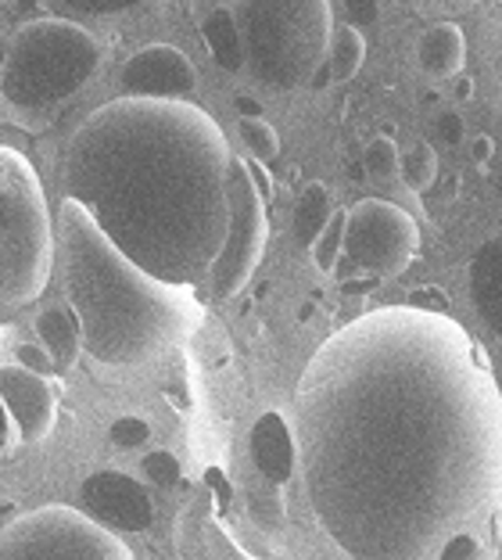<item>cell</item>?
<instances>
[{
	"label": "cell",
	"instance_id": "cell-1",
	"mask_svg": "<svg viewBox=\"0 0 502 560\" xmlns=\"http://www.w3.org/2000/svg\"><path fill=\"white\" fill-rule=\"evenodd\" d=\"M305 500L341 553L428 560L502 506V392L442 310L381 305L313 352L294 385Z\"/></svg>",
	"mask_w": 502,
	"mask_h": 560
},
{
	"label": "cell",
	"instance_id": "cell-2",
	"mask_svg": "<svg viewBox=\"0 0 502 560\" xmlns=\"http://www.w3.org/2000/svg\"><path fill=\"white\" fill-rule=\"evenodd\" d=\"M230 151L219 122L187 97H115L66 148V198L137 266L198 288L226 241Z\"/></svg>",
	"mask_w": 502,
	"mask_h": 560
},
{
	"label": "cell",
	"instance_id": "cell-3",
	"mask_svg": "<svg viewBox=\"0 0 502 560\" xmlns=\"http://www.w3.org/2000/svg\"><path fill=\"white\" fill-rule=\"evenodd\" d=\"M58 259L83 352L105 366H140L201 324L195 291L137 266L75 198L58 206Z\"/></svg>",
	"mask_w": 502,
	"mask_h": 560
},
{
	"label": "cell",
	"instance_id": "cell-4",
	"mask_svg": "<svg viewBox=\"0 0 502 560\" xmlns=\"http://www.w3.org/2000/svg\"><path fill=\"white\" fill-rule=\"evenodd\" d=\"M101 69V44L72 19H33L8 40L0 97L25 119H44L83 91Z\"/></svg>",
	"mask_w": 502,
	"mask_h": 560
},
{
	"label": "cell",
	"instance_id": "cell-5",
	"mask_svg": "<svg viewBox=\"0 0 502 560\" xmlns=\"http://www.w3.org/2000/svg\"><path fill=\"white\" fill-rule=\"evenodd\" d=\"M244 69L273 91L308 86L334 36L330 0H237Z\"/></svg>",
	"mask_w": 502,
	"mask_h": 560
},
{
	"label": "cell",
	"instance_id": "cell-6",
	"mask_svg": "<svg viewBox=\"0 0 502 560\" xmlns=\"http://www.w3.org/2000/svg\"><path fill=\"white\" fill-rule=\"evenodd\" d=\"M55 270V223L44 184L22 151L0 144V310L44 295Z\"/></svg>",
	"mask_w": 502,
	"mask_h": 560
},
{
	"label": "cell",
	"instance_id": "cell-7",
	"mask_svg": "<svg viewBox=\"0 0 502 560\" xmlns=\"http://www.w3.org/2000/svg\"><path fill=\"white\" fill-rule=\"evenodd\" d=\"M130 560L133 550L119 532L105 528L83 506H36L0 528V560Z\"/></svg>",
	"mask_w": 502,
	"mask_h": 560
},
{
	"label": "cell",
	"instance_id": "cell-8",
	"mask_svg": "<svg viewBox=\"0 0 502 560\" xmlns=\"http://www.w3.org/2000/svg\"><path fill=\"white\" fill-rule=\"evenodd\" d=\"M417 245L420 226L402 206L384 198H363L349 209V220H345V252L334 273H338V280H392L413 262Z\"/></svg>",
	"mask_w": 502,
	"mask_h": 560
},
{
	"label": "cell",
	"instance_id": "cell-9",
	"mask_svg": "<svg viewBox=\"0 0 502 560\" xmlns=\"http://www.w3.org/2000/svg\"><path fill=\"white\" fill-rule=\"evenodd\" d=\"M226 195H230V226L226 241L219 248V256L209 270V288L212 299H234L237 291L248 284L252 273L259 270L266 241H269V201L262 198L259 184L248 170V162L241 155L230 159V176H226Z\"/></svg>",
	"mask_w": 502,
	"mask_h": 560
},
{
	"label": "cell",
	"instance_id": "cell-10",
	"mask_svg": "<svg viewBox=\"0 0 502 560\" xmlns=\"http://www.w3.org/2000/svg\"><path fill=\"white\" fill-rule=\"evenodd\" d=\"M80 506L119 536H137L154 525V503L148 489L122 470H94L80 486Z\"/></svg>",
	"mask_w": 502,
	"mask_h": 560
},
{
	"label": "cell",
	"instance_id": "cell-11",
	"mask_svg": "<svg viewBox=\"0 0 502 560\" xmlns=\"http://www.w3.org/2000/svg\"><path fill=\"white\" fill-rule=\"evenodd\" d=\"M0 402L11 417V428L22 442H44L58 417V388L55 377L36 374L30 366L0 363Z\"/></svg>",
	"mask_w": 502,
	"mask_h": 560
},
{
	"label": "cell",
	"instance_id": "cell-12",
	"mask_svg": "<svg viewBox=\"0 0 502 560\" xmlns=\"http://www.w3.org/2000/svg\"><path fill=\"white\" fill-rule=\"evenodd\" d=\"M119 86L122 94H137V97H190L198 91V72L195 61L179 47L151 44L126 58V66L119 72Z\"/></svg>",
	"mask_w": 502,
	"mask_h": 560
},
{
	"label": "cell",
	"instance_id": "cell-13",
	"mask_svg": "<svg viewBox=\"0 0 502 560\" xmlns=\"http://www.w3.org/2000/svg\"><path fill=\"white\" fill-rule=\"evenodd\" d=\"M248 453L259 478L273 481V486H288L291 475L299 470V442H294V431L284 413L266 410L255 420L248 435Z\"/></svg>",
	"mask_w": 502,
	"mask_h": 560
},
{
	"label": "cell",
	"instance_id": "cell-14",
	"mask_svg": "<svg viewBox=\"0 0 502 560\" xmlns=\"http://www.w3.org/2000/svg\"><path fill=\"white\" fill-rule=\"evenodd\" d=\"M467 288L488 330L502 338V237L485 241L478 248V256L470 262Z\"/></svg>",
	"mask_w": 502,
	"mask_h": 560
},
{
	"label": "cell",
	"instance_id": "cell-15",
	"mask_svg": "<svg viewBox=\"0 0 502 560\" xmlns=\"http://www.w3.org/2000/svg\"><path fill=\"white\" fill-rule=\"evenodd\" d=\"M417 61L434 80H453L456 72H463V61H467V36H463L456 22H437L420 36Z\"/></svg>",
	"mask_w": 502,
	"mask_h": 560
},
{
	"label": "cell",
	"instance_id": "cell-16",
	"mask_svg": "<svg viewBox=\"0 0 502 560\" xmlns=\"http://www.w3.org/2000/svg\"><path fill=\"white\" fill-rule=\"evenodd\" d=\"M36 335H40V346L50 352V360H55L58 374H66L69 366L83 355V330H80V316L69 305V310H55L40 313V320H36Z\"/></svg>",
	"mask_w": 502,
	"mask_h": 560
},
{
	"label": "cell",
	"instance_id": "cell-17",
	"mask_svg": "<svg viewBox=\"0 0 502 560\" xmlns=\"http://www.w3.org/2000/svg\"><path fill=\"white\" fill-rule=\"evenodd\" d=\"M205 47H209L212 61L223 72H241L244 69V40L234 19V8H212L201 22Z\"/></svg>",
	"mask_w": 502,
	"mask_h": 560
},
{
	"label": "cell",
	"instance_id": "cell-18",
	"mask_svg": "<svg viewBox=\"0 0 502 560\" xmlns=\"http://www.w3.org/2000/svg\"><path fill=\"white\" fill-rule=\"evenodd\" d=\"M330 190L324 184H308L299 201H294V215H291V231H294V241H299L302 248H313V241L319 237V231L327 226L330 220Z\"/></svg>",
	"mask_w": 502,
	"mask_h": 560
},
{
	"label": "cell",
	"instance_id": "cell-19",
	"mask_svg": "<svg viewBox=\"0 0 502 560\" xmlns=\"http://www.w3.org/2000/svg\"><path fill=\"white\" fill-rule=\"evenodd\" d=\"M366 61V40L359 33V25L345 22V25H334V36H330V47H327V66L334 72V83H345L363 69Z\"/></svg>",
	"mask_w": 502,
	"mask_h": 560
},
{
	"label": "cell",
	"instance_id": "cell-20",
	"mask_svg": "<svg viewBox=\"0 0 502 560\" xmlns=\"http://www.w3.org/2000/svg\"><path fill=\"white\" fill-rule=\"evenodd\" d=\"M398 180H402L413 195H423L431 190V184L437 180V155L428 140H417L413 148L402 155V170H398Z\"/></svg>",
	"mask_w": 502,
	"mask_h": 560
},
{
	"label": "cell",
	"instance_id": "cell-21",
	"mask_svg": "<svg viewBox=\"0 0 502 560\" xmlns=\"http://www.w3.org/2000/svg\"><path fill=\"white\" fill-rule=\"evenodd\" d=\"M363 170L373 184H395L398 170H402V151L392 137H373L363 155Z\"/></svg>",
	"mask_w": 502,
	"mask_h": 560
},
{
	"label": "cell",
	"instance_id": "cell-22",
	"mask_svg": "<svg viewBox=\"0 0 502 560\" xmlns=\"http://www.w3.org/2000/svg\"><path fill=\"white\" fill-rule=\"evenodd\" d=\"M345 220H349V209H334L330 212V220L327 226L319 231V237L313 241V262H316V270H324V273H334V266H338L341 259V252H345Z\"/></svg>",
	"mask_w": 502,
	"mask_h": 560
},
{
	"label": "cell",
	"instance_id": "cell-23",
	"mask_svg": "<svg viewBox=\"0 0 502 560\" xmlns=\"http://www.w3.org/2000/svg\"><path fill=\"white\" fill-rule=\"evenodd\" d=\"M248 514L259 521L262 528H280L284 525V500H280V486L262 478V486L248 489Z\"/></svg>",
	"mask_w": 502,
	"mask_h": 560
},
{
	"label": "cell",
	"instance_id": "cell-24",
	"mask_svg": "<svg viewBox=\"0 0 502 560\" xmlns=\"http://www.w3.org/2000/svg\"><path fill=\"white\" fill-rule=\"evenodd\" d=\"M241 140H244V148H248L262 165L273 162L280 155V137H277V130L262 116L259 119H241Z\"/></svg>",
	"mask_w": 502,
	"mask_h": 560
},
{
	"label": "cell",
	"instance_id": "cell-25",
	"mask_svg": "<svg viewBox=\"0 0 502 560\" xmlns=\"http://www.w3.org/2000/svg\"><path fill=\"white\" fill-rule=\"evenodd\" d=\"M108 439L115 450H140L144 442H151V424L144 417H133V413L115 417L108 428Z\"/></svg>",
	"mask_w": 502,
	"mask_h": 560
},
{
	"label": "cell",
	"instance_id": "cell-26",
	"mask_svg": "<svg viewBox=\"0 0 502 560\" xmlns=\"http://www.w3.org/2000/svg\"><path fill=\"white\" fill-rule=\"evenodd\" d=\"M140 470H144V478L154 481L159 489H173V486H179V478H184V467H179V460L170 450L148 453L144 464H140Z\"/></svg>",
	"mask_w": 502,
	"mask_h": 560
},
{
	"label": "cell",
	"instance_id": "cell-27",
	"mask_svg": "<svg viewBox=\"0 0 502 560\" xmlns=\"http://www.w3.org/2000/svg\"><path fill=\"white\" fill-rule=\"evenodd\" d=\"M61 8L75 11V15H90V19H108V15H122V11L137 8L140 0H58Z\"/></svg>",
	"mask_w": 502,
	"mask_h": 560
},
{
	"label": "cell",
	"instance_id": "cell-28",
	"mask_svg": "<svg viewBox=\"0 0 502 560\" xmlns=\"http://www.w3.org/2000/svg\"><path fill=\"white\" fill-rule=\"evenodd\" d=\"M485 553V546L481 539L474 536V532H456L453 539H445V546L437 550V557H445V560H456V557H481Z\"/></svg>",
	"mask_w": 502,
	"mask_h": 560
},
{
	"label": "cell",
	"instance_id": "cell-29",
	"mask_svg": "<svg viewBox=\"0 0 502 560\" xmlns=\"http://www.w3.org/2000/svg\"><path fill=\"white\" fill-rule=\"evenodd\" d=\"M15 360L22 366H30V371H36V374H47V377L58 374V366H55V360H50V352L44 346H19Z\"/></svg>",
	"mask_w": 502,
	"mask_h": 560
},
{
	"label": "cell",
	"instance_id": "cell-30",
	"mask_svg": "<svg viewBox=\"0 0 502 560\" xmlns=\"http://www.w3.org/2000/svg\"><path fill=\"white\" fill-rule=\"evenodd\" d=\"M434 130L442 137V144H448V148H456L467 140V122H463L459 112H442V116L434 119Z\"/></svg>",
	"mask_w": 502,
	"mask_h": 560
},
{
	"label": "cell",
	"instance_id": "cell-31",
	"mask_svg": "<svg viewBox=\"0 0 502 560\" xmlns=\"http://www.w3.org/2000/svg\"><path fill=\"white\" fill-rule=\"evenodd\" d=\"M341 8H345V19H349L352 25H373L381 15V0H341Z\"/></svg>",
	"mask_w": 502,
	"mask_h": 560
},
{
	"label": "cell",
	"instance_id": "cell-32",
	"mask_svg": "<svg viewBox=\"0 0 502 560\" xmlns=\"http://www.w3.org/2000/svg\"><path fill=\"white\" fill-rule=\"evenodd\" d=\"M492 151H495V140L488 137V133H481V137H474V140H470V155H474V162H478V165H488V159H492Z\"/></svg>",
	"mask_w": 502,
	"mask_h": 560
},
{
	"label": "cell",
	"instance_id": "cell-33",
	"mask_svg": "<svg viewBox=\"0 0 502 560\" xmlns=\"http://www.w3.org/2000/svg\"><path fill=\"white\" fill-rule=\"evenodd\" d=\"M445 83H448V91H453L456 101H470L474 97V80L467 72H456L453 80H445Z\"/></svg>",
	"mask_w": 502,
	"mask_h": 560
},
{
	"label": "cell",
	"instance_id": "cell-34",
	"mask_svg": "<svg viewBox=\"0 0 502 560\" xmlns=\"http://www.w3.org/2000/svg\"><path fill=\"white\" fill-rule=\"evenodd\" d=\"M234 112L241 119H259L262 116V105L255 97H248V94H237L234 97Z\"/></svg>",
	"mask_w": 502,
	"mask_h": 560
},
{
	"label": "cell",
	"instance_id": "cell-35",
	"mask_svg": "<svg viewBox=\"0 0 502 560\" xmlns=\"http://www.w3.org/2000/svg\"><path fill=\"white\" fill-rule=\"evenodd\" d=\"M341 288H345V295H366V291L377 288V277H349V280H341Z\"/></svg>",
	"mask_w": 502,
	"mask_h": 560
},
{
	"label": "cell",
	"instance_id": "cell-36",
	"mask_svg": "<svg viewBox=\"0 0 502 560\" xmlns=\"http://www.w3.org/2000/svg\"><path fill=\"white\" fill-rule=\"evenodd\" d=\"M334 83V72H330V66H327V58L319 61V69L308 75V86H313V91H324V86H330Z\"/></svg>",
	"mask_w": 502,
	"mask_h": 560
},
{
	"label": "cell",
	"instance_id": "cell-37",
	"mask_svg": "<svg viewBox=\"0 0 502 560\" xmlns=\"http://www.w3.org/2000/svg\"><path fill=\"white\" fill-rule=\"evenodd\" d=\"M8 442H11V417L4 410V402H0V453L8 450Z\"/></svg>",
	"mask_w": 502,
	"mask_h": 560
},
{
	"label": "cell",
	"instance_id": "cell-38",
	"mask_svg": "<svg viewBox=\"0 0 502 560\" xmlns=\"http://www.w3.org/2000/svg\"><path fill=\"white\" fill-rule=\"evenodd\" d=\"M19 11H36V0H15Z\"/></svg>",
	"mask_w": 502,
	"mask_h": 560
},
{
	"label": "cell",
	"instance_id": "cell-39",
	"mask_svg": "<svg viewBox=\"0 0 502 560\" xmlns=\"http://www.w3.org/2000/svg\"><path fill=\"white\" fill-rule=\"evenodd\" d=\"M4 58H8V40L0 36V72H4Z\"/></svg>",
	"mask_w": 502,
	"mask_h": 560
},
{
	"label": "cell",
	"instance_id": "cell-40",
	"mask_svg": "<svg viewBox=\"0 0 502 560\" xmlns=\"http://www.w3.org/2000/svg\"><path fill=\"white\" fill-rule=\"evenodd\" d=\"M0 338H4V330H0Z\"/></svg>",
	"mask_w": 502,
	"mask_h": 560
}]
</instances>
